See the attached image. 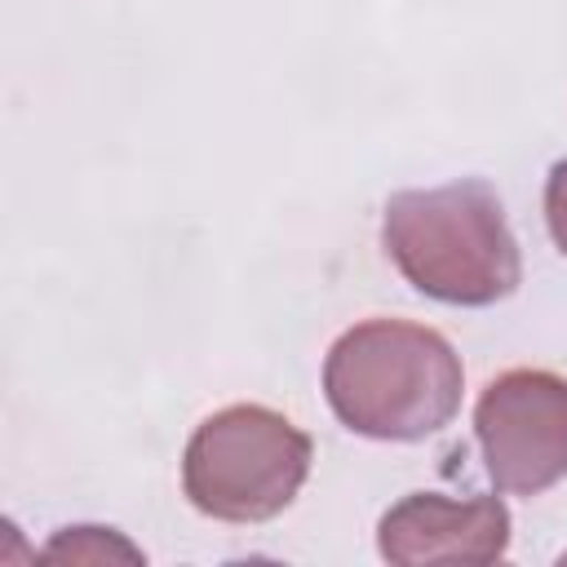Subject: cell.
<instances>
[{
    "instance_id": "cell-2",
    "label": "cell",
    "mask_w": 567,
    "mask_h": 567,
    "mask_svg": "<svg viewBox=\"0 0 567 567\" xmlns=\"http://www.w3.org/2000/svg\"><path fill=\"white\" fill-rule=\"evenodd\" d=\"M381 244L399 275L421 297L443 306H496L523 279V257L505 208L478 177L390 195Z\"/></svg>"
},
{
    "instance_id": "cell-3",
    "label": "cell",
    "mask_w": 567,
    "mask_h": 567,
    "mask_svg": "<svg viewBox=\"0 0 567 567\" xmlns=\"http://www.w3.org/2000/svg\"><path fill=\"white\" fill-rule=\"evenodd\" d=\"M315 461V443L284 412L230 403L204 416L182 456L186 501L221 523H266L292 505Z\"/></svg>"
},
{
    "instance_id": "cell-5",
    "label": "cell",
    "mask_w": 567,
    "mask_h": 567,
    "mask_svg": "<svg viewBox=\"0 0 567 567\" xmlns=\"http://www.w3.org/2000/svg\"><path fill=\"white\" fill-rule=\"evenodd\" d=\"M377 549L385 563H501L509 549V509L496 496L452 501L443 492H412L381 514Z\"/></svg>"
},
{
    "instance_id": "cell-6",
    "label": "cell",
    "mask_w": 567,
    "mask_h": 567,
    "mask_svg": "<svg viewBox=\"0 0 567 567\" xmlns=\"http://www.w3.org/2000/svg\"><path fill=\"white\" fill-rule=\"evenodd\" d=\"M44 563H142V549L128 545L115 527H62L53 540L40 549Z\"/></svg>"
},
{
    "instance_id": "cell-7",
    "label": "cell",
    "mask_w": 567,
    "mask_h": 567,
    "mask_svg": "<svg viewBox=\"0 0 567 567\" xmlns=\"http://www.w3.org/2000/svg\"><path fill=\"white\" fill-rule=\"evenodd\" d=\"M545 226H549L558 252L567 257V159H558L549 168V182H545Z\"/></svg>"
},
{
    "instance_id": "cell-4",
    "label": "cell",
    "mask_w": 567,
    "mask_h": 567,
    "mask_svg": "<svg viewBox=\"0 0 567 567\" xmlns=\"http://www.w3.org/2000/svg\"><path fill=\"white\" fill-rule=\"evenodd\" d=\"M474 434L496 492H549L567 478V377L545 368L501 372L478 394Z\"/></svg>"
},
{
    "instance_id": "cell-1",
    "label": "cell",
    "mask_w": 567,
    "mask_h": 567,
    "mask_svg": "<svg viewBox=\"0 0 567 567\" xmlns=\"http://www.w3.org/2000/svg\"><path fill=\"white\" fill-rule=\"evenodd\" d=\"M461 390L465 368L452 341L408 319H363L323 359V394L337 421L381 443L439 434L456 416Z\"/></svg>"
}]
</instances>
